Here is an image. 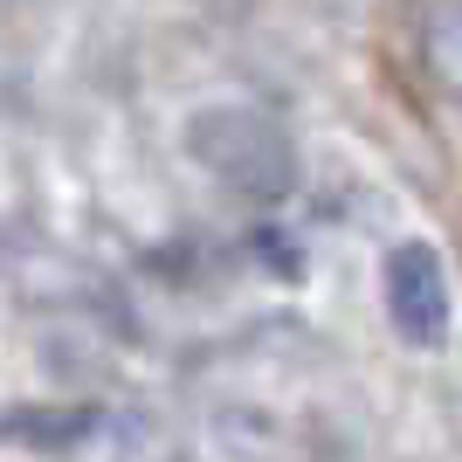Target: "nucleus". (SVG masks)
<instances>
[{
    "mask_svg": "<svg viewBox=\"0 0 462 462\" xmlns=\"http://www.w3.org/2000/svg\"><path fill=\"white\" fill-rule=\"evenodd\" d=\"M187 159L214 180L221 193L249 200V208H276L297 193V138L283 117H270L263 104H200L187 117Z\"/></svg>",
    "mask_w": 462,
    "mask_h": 462,
    "instance_id": "nucleus-1",
    "label": "nucleus"
},
{
    "mask_svg": "<svg viewBox=\"0 0 462 462\" xmlns=\"http://www.w3.org/2000/svg\"><path fill=\"white\" fill-rule=\"evenodd\" d=\"M380 304L407 346H442L456 325V290H448L435 242H393L380 255Z\"/></svg>",
    "mask_w": 462,
    "mask_h": 462,
    "instance_id": "nucleus-2",
    "label": "nucleus"
},
{
    "mask_svg": "<svg viewBox=\"0 0 462 462\" xmlns=\"http://www.w3.org/2000/svg\"><path fill=\"white\" fill-rule=\"evenodd\" d=\"M414 49H421L428 90L442 97L448 111H462V0H428L421 28H414Z\"/></svg>",
    "mask_w": 462,
    "mask_h": 462,
    "instance_id": "nucleus-3",
    "label": "nucleus"
}]
</instances>
